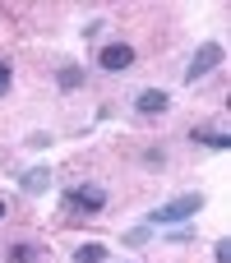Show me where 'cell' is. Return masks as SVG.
<instances>
[{
  "instance_id": "1",
  "label": "cell",
  "mask_w": 231,
  "mask_h": 263,
  "mask_svg": "<svg viewBox=\"0 0 231 263\" xmlns=\"http://www.w3.org/2000/svg\"><path fill=\"white\" fill-rule=\"evenodd\" d=\"M199 208H204V194H181V199L162 203L157 213H148V227H176V222H190Z\"/></svg>"
},
{
  "instance_id": "10",
  "label": "cell",
  "mask_w": 231,
  "mask_h": 263,
  "mask_svg": "<svg viewBox=\"0 0 231 263\" xmlns=\"http://www.w3.org/2000/svg\"><path fill=\"white\" fill-rule=\"evenodd\" d=\"M37 259H42L37 245H14V263H37Z\"/></svg>"
},
{
  "instance_id": "13",
  "label": "cell",
  "mask_w": 231,
  "mask_h": 263,
  "mask_svg": "<svg viewBox=\"0 0 231 263\" xmlns=\"http://www.w3.org/2000/svg\"><path fill=\"white\" fill-rule=\"evenodd\" d=\"M218 263H231V240H218Z\"/></svg>"
},
{
  "instance_id": "4",
  "label": "cell",
  "mask_w": 231,
  "mask_h": 263,
  "mask_svg": "<svg viewBox=\"0 0 231 263\" xmlns=\"http://www.w3.org/2000/svg\"><path fill=\"white\" fill-rule=\"evenodd\" d=\"M97 65H102L106 74H125V69L134 65V46H125V42H111V46H102Z\"/></svg>"
},
{
  "instance_id": "6",
  "label": "cell",
  "mask_w": 231,
  "mask_h": 263,
  "mask_svg": "<svg viewBox=\"0 0 231 263\" xmlns=\"http://www.w3.org/2000/svg\"><path fill=\"white\" fill-rule=\"evenodd\" d=\"M19 185H23V194H46V190H51V171H46V166H32V171H23Z\"/></svg>"
},
{
  "instance_id": "11",
  "label": "cell",
  "mask_w": 231,
  "mask_h": 263,
  "mask_svg": "<svg viewBox=\"0 0 231 263\" xmlns=\"http://www.w3.org/2000/svg\"><path fill=\"white\" fill-rule=\"evenodd\" d=\"M125 240H130V245H144V240H148V227H134V231L125 236Z\"/></svg>"
},
{
  "instance_id": "12",
  "label": "cell",
  "mask_w": 231,
  "mask_h": 263,
  "mask_svg": "<svg viewBox=\"0 0 231 263\" xmlns=\"http://www.w3.org/2000/svg\"><path fill=\"white\" fill-rule=\"evenodd\" d=\"M9 83H14V74H9V65H0V97L9 92Z\"/></svg>"
},
{
  "instance_id": "9",
  "label": "cell",
  "mask_w": 231,
  "mask_h": 263,
  "mask_svg": "<svg viewBox=\"0 0 231 263\" xmlns=\"http://www.w3.org/2000/svg\"><path fill=\"white\" fill-rule=\"evenodd\" d=\"M56 83H60V88H79V83H83V69H79V65H65V69L56 74Z\"/></svg>"
},
{
  "instance_id": "3",
  "label": "cell",
  "mask_w": 231,
  "mask_h": 263,
  "mask_svg": "<svg viewBox=\"0 0 231 263\" xmlns=\"http://www.w3.org/2000/svg\"><path fill=\"white\" fill-rule=\"evenodd\" d=\"M218 65H222V46H218V42H204V46L194 51L190 69H185V83H199V79H208Z\"/></svg>"
},
{
  "instance_id": "14",
  "label": "cell",
  "mask_w": 231,
  "mask_h": 263,
  "mask_svg": "<svg viewBox=\"0 0 231 263\" xmlns=\"http://www.w3.org/2000/svg\"><path fill=\"white\" fill-rule=\"evenodd\" d=\"M5 213H9V208H5V199H0V217H5Z\"/></svg>"
},
{
  "instance_id": "8",
  "label": "cell",
  "mask_w": 231,
  "mask_h": 263,
  "mask_svg": "<svg viewBox=\"0 0 231 263\" xmlns=\"http://www.w3.org/2000/svg\"><path fill=\"white\" fill-rule=\"evenodd\" d=\"M194 139H199V143H208V148H218V153L231 148V134H227V129H199Z\"/></svg>"
},
{
  "instance_id": "7",
  "label": "cell",
  "mask_w": 231,
  "mask_h": 263,
  "mask_svg": "<svg viewBox=\"0 0 231 263\" xmlns=\"http://www.w3.org/2000/svg\"><path fill=\"white\" fill-rule=\"evenodd\" d=\"M102 259H106V245H97V240H88V245L74 250V263H102Z\"/></svg>"
},
{
  "instance_id": "2",
  "label": "cell",
  "mask_w": 231,
  "mask_h": 263,
  "mask_svg": "<svg viewBox=\"0 0 231 263\" xmlns=\"http://www.w3.org/2000/svg\"><path fill=\"white\" fill-rule=\"evenodd\" d=\"M106 208V190L102 185H79L65 194V213H102Z\"/></svg>"
},
{
  "instance_id": "5",
  "label": "cell",
  "mask_w": 231,
  "mask_h": 263,
  "mask_svg": "<svg viewBox=\"0 0 231 263\" xmlns=\"http://www.w3.org/2000/svg\"><path fill=\"white\" fill-rule=\"evenodd\" d=\"M134 106H139V111H144V116H162V111H167V106H171V97H167V92H162V88H144V92H139V97H134Z\"/></svg>"
}]
</instances>
